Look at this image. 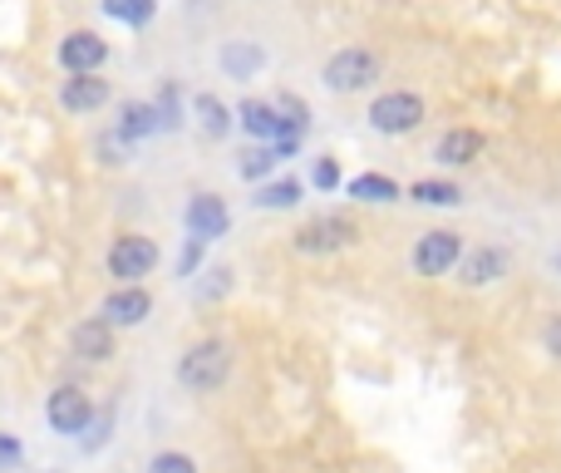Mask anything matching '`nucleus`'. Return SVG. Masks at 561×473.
Listing matches in <instances>:
<instances>
[{"instance_id":"f257e3e1","label":"nucleus","mask_w":561,"mask_h":473,"mask_svg":"<svg viewBox=\"0 0 561 473\" xmlns=\"http://www.w3.org/2000/svg\"><path fill=\"white\" fill-rule=\"evenodd\" d=\"M227 375H232V346H227L222 336L197 340V346H187L183 360H178V380H183L193 395H213V390H222Z\"/></svg>"},{"instance_id":"f03ea898","label":"nucleus","mask_w":561,"mask_h":473,"mask_svg":"<svg viewBox=\"0 0 561 473\" xmlns=\"http://www.w3.org/2000/svg\"><path fill=\"white\" fill-rule=\"evenodd\" d=\"M375 79H379V55L365 45L335 49V55L325 59V69H320V85H325L330 94H359V89H369Z\"/></svg>"},{"instance_id":"7ed1b4c3","label":"nucleus","mask_w":561,"mask_h":473,"mask_svg":"<svg viewBox=\"0 0 561 473\" xmlns=\"http://www.w3.org/2000/svg\"><path fill=\"white\" fill-rule=\"evenodd\" d=\"M369 128L385 138H399V134H414L419 124L428 119V104L414 94V89H389V94L369 99Z\"/></svg>"},{"instance_id":"20e7f679","label":"nucleus","mask_w":561,"mask_h":473,"mask_svg":"<svg viewBox=\"0 0 561 473\" xmlns=\"http://www.w3.org/2000/svg\"><path fill=\"white\" fill-rule=\"evenodd\" d=\"M158 241L144 237V233H124L114 237V247H108V277L118 281V286H144V277H153L158 267Z\"/></svg>"},{"instance_id":"39448f33","label":"nucleus","mask_w":561,"mask_h":473,"mask_svg":"<svg viewBox=\"0 0 561 473\" xmlns=\"http://www.w3.org/2000/svg\"><path fill=\"white\" fill-rule=\"evenodd\" d=\"M296 251H306V257H330V251H345L359 241V227L350 223L345 213H320L310 217L306 227H296Z\"/></svg>"},{"instance_id":"423d86ee","label":"nucleus","mask_w":561,"mask_h":473,"mask_svg":"<svg viewBox=\"0 0 561 473\" xmlns=\"http://www.w3.org/2000/svg\"><path fill=\"white\" fill-rule=\"evenodd\" d=\"M414 271L424 281H438V277H448V271L463 261V233H454V227H434V233H424L414 241Z\"/></svg>"},{"instance_id":"0eeeda50","label":"nucleus","mask_w":561,"mask_h":473,"mask_svg":"<svg viewBox=\"0 0 561 473\" xmlns=\"http://www.w3.org/2000/svg\"><path fill=\"white\" fill-rule=\"evenodd\" d=\"M45 419H49L55 435L79 439L89 425H94V399H89L79 385H59L55 395H49V405H45Z\"/></svg>"},{"instance_id":"6e6552de","label":"nucleus","mask_w":561,"mask_h":473,"mask_svg":"<svg viewBox=\"0 0 561 473\" xmlns=\"http://www.w3.org/2000/svg\"><path fill=\"white\" fill-rule=\"evenodd\" d=\"M108 59V45L99 30H69L65 40H59V65L69 69V75H99Z\"/></svg>"},{"instance_id":"1a4fd4ad","label":"nucleus","mask_w":561,"mask_h":473,"mask_svg":"<svg viewBox=\"0 0 561 473\" xmlns=\"http://www.w3.org/2000/svg\"><path fill=\"white\" fill-rule=\"evenodd\" d=\"M507 267H513V257H507V247H497V241H478L473 251H463V261H458V281L463 286H493L497 277H507Z\"/></svg>"},{"instance_id":"9d476101","label":"nucleus","mask_w":561,"mask_h":473,"mask_svg":"<svg viewBox=\"0 0 561 473\" xmlns=\"http://www.w3.org/2000/svg\"><path fill=\"white\" fill-rule=\"evenodd\" d=\"M153 316V296H148L144 286H114L104 296V306H99V320H108V326H124V330H134V326H144V320Z\"/></svg>"},{"instance_id":"9b49d317","label":"nucleus","mask_w":561,"mask_h":473,"mask_svg":"<svg viewBox=\"0 0 561 473\" xmlns=\"http://www.w3.org/2000/svg\"><path fill=\"white\" fill-rule=\"evenodd\" d=\"M227 227H232V213H227L222 198L217 193H193V203H187V237L217 241V237H227Z\"/></svg>"},{"instance_id":"f8f14e48","label":"nucleus","mask_w":561,"mask_h":473,"mask_svg":"<svg viewBox=\"0 0 561 473\" xmlns=\"http://www.w3.org/2000/svg\"><path fill=\"white\" fill-rule=\"evenodd\" d=\"M108 99H114V89H108V79H99V75H69L65 85H59V104H65L69 114H94V109H104Z\"/></svg>"},{"instance_id":"ddd939ff","label":"nucleus","mask_w":561,"mask_h":473,"mask_svg":"<svg viewBox=\"0 0 561 473\" xmlns=\"http://www.w3.org/2000/svg\"><path fill=\"white\" fill-rule=\"evenodd\" d=\"M483 148H488V138L478 134V128H448V134L434 144V158L444 168H468V164H478Z\"/></svg>"},{"instance_id":"4468645a","label":"nucleus","mask_w":561,"mask_h":473,"mask_svg":"<svg viewBox=\"0 0 561 473\" xmlns=\"http://www.w3.org/2000/svg\"><path fill=\"white\" fill-rule=\"evenodd\" d=\"M237 124H242V134L262 138V144H280V138H286L276 104H266V99H242V104H237Z\"/></svg>"},{"instance_id":"2eb2a0df","label":"nucleus","mask_w":561,"mask_h":473,"mask_svg":"<svg viewBox=\"0 0 561 473\" xmlns=\"http://www.w3.org/2000/svg\"><path fill=\"white\" fill-rule=\"evenodd\" d=\"M217 65H222L227 79H256L266 69V49L256 45V40H227Z\"/></svg>"},{"instance_id":"dca6fc26","label":"nucleus","mask_w":561,"mask_h":473,"mask_svg":"<svg viewBox=\"0 0 561 473\" xmlns=\"http://www.w3.org/2000/svg\"><path fill=\"white\" fill-rule=\"evenodd\" d=\"M69 346H75L79 360H108L114 356V326L99 320V316H89V320H79V326L69 330Z\"/></svg>"},{"instance_id":"f3484780","label":"nucleus","mask_w":561,"mask_h":473,"mask_svg":"<svg viewBox=\"0 0 561 473\" xmlns=\"http://www.w3.org/2000/svg\"><path fill=\"white\" fill-rule=\"evenodd\" d=\"M158 128H163V119H158V104H144V99H128L124 114H118V138H124V144L158 134Z\"/></svg>"},{"instance_id":"a211bd4d","label":"nucleus","mask_w":561,"mask_h":473,"mask_svg":"<svg viewBox=\"0 0 561 473\" xmlns=\"http://www.w3.org/2000/svg\"><path fill=\"white\" fill-rule=\"evenodd\" d=\"M296 154V138H280V144H262V148H252V154H242V164H237V173L247 178V183H256V178H266L272 168L280 164V158H290Z\"/></svg>"},{"instance_id":"6ab92c4d","label":"nucleus","mask_w":561,"mask_h":473,"mask_svg":"<svg viewBox=\"0 0 561 473\" xmlns=\"http://www.w3.org/2000/svg\"><path fill=\"white\" fill-rule=\"evenodd\" d=\"M193 114H197V124H203L207 138H227V134H232V124H237V114L217 94H197L193 99Z\"/></svg>"},{"instance_id":"aec40b11","label":"nucleus","mask_w":561,"mask_h":473,"mask_svg":"<svg viewBox=\"0 0 561 473\" xmlns=\"http://www.w3.org/2000/svg\"><path fill=\"white\" fill-rule=\"evenodd\" d=\"M409 203H419V207H458L463 203V188L448 183V178H419V183L409 188Z\"/></svg>"},{"instance_id":"412c9836","label":"nucleus","mask_w":561,"mask_h":473,"mask_svg":"<svg viewBox=\"0 0 561 473\" xmlns=\"http://www.w3.org/2000/svg\"><path fill=\"white\" fill-rule=\"evenodd\" d=\"M350 198H359V203H399V183L385 173H355L345 183Z\"/></svg>"},{"instance_id":"4be33fe9","label":"nucleus","mask_w":561,"mask_h":473,"mask_svg":"<svg viewBox=\"0 0 561 473\" xmlns=\"http://www.w3.org/2000/svg\"><path fill=\"white\" fill-rule=\"evenodd\" d=\"M272 104H276V114H280V128H286V138H300V134H306V124H310L306 99H296L290 89H280Z\"/></svg>"},{"instance_id":"5701e85b","label":"nucleus","mask_w":561,"mask_h":473,"mask_svg":"<svg viewBox=\"0 0 561 473\" xmlns=\"http://www.w3.org/2000/svg\"><path fill=\"white\" fill-rule=\"evenodd\" d=\"M300 203V183L296 178H272L256 188V207H296Z\"/></svg>"},{"instance_id":"b1692460","label":"nucleus","mask_w":561,"mask_h":473,"mask_svg":"<svg viewBox=\"0 0 561 473\" xmlns=\"http://www.w3.org/2000/svg\"><path fill=\"white\" fill-rule=\"evenodd\" d=\"M104 10L114 20H124V25H148L158 10V0H104Z\"/></svg>"},{"instance_id":"393cba45","label":"nucleus","mask_w":561,"mask_h":473,"mask_svg":"<svg viewBox=\"0 0 561 473\" xmlns=\"http://www.w3.org/2000/svg\"><path fill=\"white\" fill-rule=\"evenodd\" d=\"M148 473H197V464L187 454H178V449H163V454L148 459Z\"/></svg>"},{"instance_id":"a878e982","label":"nucleus","mask_w":561,"mask_h":473,"mask_svg":"<svg viewBox=\"0 0 561 473\" xmlns=\"http://www.w3.org/2000/svg\"><path fill=\"white\" fill-rule=\"evenodd\" d=\"M310 183H316L320 193H335V188H340V164H335V158L320 154L316 168H310Z\"/></svg>"},{"instance_id":"bb28decb","label":"nucleus","mask_w":561,"mask_h":473,"mask_svg":"<svg viewBox=\"0 0 561 473\" xmlns=\"http://www.w3.org/2000/svg\"><path fill=\"white\" fill-rule=\"evenodd\" d=\"M203 251H207V241L187 237V247H183V261H178V277H193V271H197V261H203Z\"/></svg>"},{"instance_id":"cd10ccee","label":"nucleus","mask_w":561,"mask_h":473,"mask_svg":"<svg viewBox=\"0 0 561 473\" xmlns=\"http://www.w3.org/2000/svg\"><path fill=\"white\" fill-rule=\"evenodd\" d=\"M542 346H547V356H557V360H561V316L547 320V330H542Z\"/></svg>"},{"instance_id":"c85d7f7f","label":"nucleus","mask_w":561,"mask_h":473,"mask_svg":"<svg viewBox=\"0 0 561 473\" xmlns=\"http://www.w3.org/2000/svg\"><path fill=\"white\" fill-rule=\"evenodd\" d=\"M552 267H557V271H561V247H557V251H552Z\"/></svg>"}]
</instances>
